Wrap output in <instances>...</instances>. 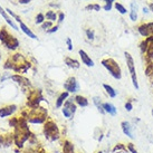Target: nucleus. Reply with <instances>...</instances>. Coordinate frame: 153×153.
I'll use <instances>...</instances> for the list:
<instances>
[{"label": "nucleus", "mask_w": 153, "mask_h": 153, "mask_svg": "<svg viewBox=\"0 0 153 153\" xmlns=\"http://www.w3.org/2000/svg\"><path fill=\"white\" fill-rule=\"evenodd\" d=\"M130 17H131V20H133V22H135L136 19H137V4L136 2H132L131 4Z\"/></svg>", "instance_id": "21"}, {"label": "nucleus", "mask_w": 153, "mask_h": 153, "mask_svg": "<svg viewBox=\"0 0 153 153\" xmlns=\"http://www.w3.org/2000/svg\"><path fill=\"white\" fill-rule=\"evenodd\" d=\"M85 9L86 10H96V11H100V10H101V6H100V4H87V6H86L85 7Z\"/></svg>", "instance_id": "26"}, {"label": "nucleus", "mask_w": 153, "mask_h": 153, "mask_svg": "<svg viewBox=\"0 0 153 153\" xmlns=\"http://www.w3.org/2000/svg\"><path fill=\"white\" fill-rule=\"evenodd\" d=\"M29 128L27 126L25 119H19L17 126H16V132H15V143L18 148H22V145L26 141L29 139Z\"/></svg>", "instance_id": "1"}, {"label": "nucleus", "mask_w": 153, "mask_h": 153, "mask_svg": "<svg viewBox=\"0 0 153 153\" xmlns=\"http://www.w3.org/2000/svg\"><path fill=\"white\" fill-rule=\"evenodd\" d=\"M44 134L49 141H56L59 139L60 133L57 124L53 121H47L44 125Z\"/></svg>", "instance_id": "4"}, {"label": "nucleus", "mask_w": 153, "mask_h": 153, "mask_svg": "<svg viewBox=\"0 0 153 153\" xmlns=\"http://www.w3.org/2000/svg\"><path fill=\"white\" fill-rule=\"evenodd\" d=\"M97 153H103V152H102V151H98V152H97Z\"/></svg>", "instance_id": "43"}, {"label": "nucleus", "mask_w": 153, "mask_h": 153, "mask_svg": "<svg viewBox=\"0 0 153 153\" xmlns=\"http://www.w3.org/2000/svg\"><path fill=\"white\" fill-rule=\"evenodd\" d=\"M75 112H76V105H75V103L73 102L72 98H69V100H67L64 103V105H63V114H64V116L66 119L71 120L73 119Z\"/></svg>", "instance_id": "7"}, {"label": "nucleus", "mask_w": 153, "mask_h": 153, "mask_svg": "<svg viewBox=\"0 0 153 153\" xmlns=\"http://www.w3.org/2000/svg\"><path fill=\"white\" fill-rule=\"evenodd\" d=\"M67 97H68V92H63V93L58 96L57 101H56V107H57V108H59V107L63 106V105H64V103L67 101V100H66Z\"/></svg>", "instance_id": "18"}, {"label": "nucleus", "mask_w": 153, "mask_h": 153, "mask_svg": "<svg viewBox=\"0 0 153 153\" xmlns=\"http://www.w3.org/2000/svg\"><path fill=\"white\" fill-rule=\"evenodd\" d=\"M74 100H75V102H76L77 105H79V106H82V107L88 106V101H87V98L84 97V96H82V95H77Z\"/></svg>", "instance_id": "20"}, {"label": "nucleus", "mask_w": 153, "mask_h": 153, "mask_svg": "<svg viewBox=\"0 0 153 153\" xmlns=\"http://www.w3.org/2000/svg\"><path fill=\"white\" fill-rule=\"evenodd\" d=\"M139 33H140L141 36H143V37L153 36V22L141 25L140 27H139Z\"/></svg>", "instance_id": "10"}, {"label": "nucleus", "mask_w": 153, "mask_h": 153, "mask_svg": "<svg viewBox=\"0 0 153 153\" xmlns=\"http://www.w3.org/2000/svg\"><path fill=\"white\" fill-rule=\"evenodd\" d=\"M0 60H1V53H0Z\"/></svg>", "instance_id": "42"}, {"label": "nucleus", "mask_w": 153, "mask_h": 153, "mask_svg": "<svg viewBox=\"0 0 153 153\" xmlns=\"http://www.w3.org/2000/svg\"><path fill=\"white\" fill-rule=\"evenodd\" d=\"M93 102H94V104L96 105L97 110L100 111V113H101V114H104V113H105V111H104V108H103V104H102V102H101V98H100V97H94Z\"/></svg>", "instance_id": "24"}, {"label": "nucleus", "mask_w": 153, "mask_h": 153, "mask_svg": "<svg viewBox=\"0 0 153 153\" xmlns=\"http://www.w3.org/2000/svg\"><path fill=\"white\" fill-rule=\"evenodd\" d=\"M0 40L4 46L9 49H11V51L17 49L18 46H19V40L16 37H13V35L9 34L6 29V27H2L0 30Z\"/></svg>", "instance_id": "2"}, {"label": "nucleus", "mask_w": 153, "mask_h": 153, "mask_svg": "<svg viewBox=\"0 0 153 153\" xmlns=\"http://www.w3.org/2000/svg\"><path fill=\"white\" fill-rule=\"evenodd\" d=\"M62 153H75V149H74V144L71 141L65 140L63 142V149H62Z\"/></svg>", "instance_id": "14"}, {"label": "nucleus", "mask_w": 153, "mask_h": 153, "mask_svg": "<svg viewBox=\"0 0 153 153\" xmlns=\"http://www.w3.org/2000/svg\"><path fill=\"white\" fill-rule=\"evenodd\" d=\"M40 101H43V96H42V94H40L39 91L38 92H37V91H35V92H33V93L29 95L27 104H28L29 106L33 107V108H35V107L38 106V103L40 102Z\"/></svg>", "instance_id": "9"}, {"label": "nucleus", "mask_w": 153, "mask_h": 153, "mask_svg": "<svg viewBox=\"0 0 153 153\" xmlns=\"http://www.w3.org/2000/svg\"><path fill=\"white\" fill-rule=\"evenodd\" d=\"M31 0H19V4H29Z\"/></svg>", "instance_id": "38"}, {"label": "nucleus", "mask_w": 153, "mask_h": 153, "mask_svg": "<svg viewBox=\"0 0 153 153\" xmlns=\"http://www.w3.org/2000/svg\"><path fill=\"white\" fill-rule=\"evenodd\" d=\"M66 43H67V46H68V51H72V49H73V45H72V40H71V38L66 39Z\"/></svg>", "instance_id": "35"}, {"label": "nucleus", "mask_w": 153, "mask_h": 153, "mask_svg": "<svg viewBox=\"0 0 153 153\" xmlns=\"http://www.w3.org/2000/svg\"><path fill=\"white\" fill-rule=\"evenodd\" d=\"M151 113H152V116H153V108H152V111H151Z\"/></svg>", "instance_id": "41"}, {"label": "nucleus", "mask_w": 153, "mask_h": 153, "mask_svg": "<svg viewBox=\"0 0 153 153\" xmlns=\"http://www.w3.org/2000/svg\"><path fill=\"white\" fill-rule=\"evenodd\" d=\"M19 26H20V29H22V31L28 36V37H30V38H33V39H37V36H36V35H35L34 33H33V31H31V30H30L22 22H19Z\"/></svg>", "instance_id": "19"}, {"label": "nucleus", "mask_w": 153, "mask_h": 153, "mask_svg": "<svg viewBox=\"0 0 153 153\" xmlns=\"http://www.w3.org/2000/svg\"><path fill=\"white\" fill-rule=\"evenodd\" d=\"M65 64L71 68H78L79 67V65H81L76 59H73V58H71V57H66V58H65Z\"/></svg>", "instance_id": "22"}, {"label": "nucleus", "mask_w": 153, "mask_h": 153, "mask_svg": "<svg viewBox=\"0 0 153 153\" xmlns=\"http://www.w3.org/2000/svg\"><path fill=\"white\" fill-rule=\"evenodd\" d=\"M86 35H87V38H88L89 40H93L94 39V30L87 29L86 30Z\"/></svg>", "instance_id": "32"}, {"label": "nucleus", "mask_w": 153, "mask_h": 153, "mask_svg": "<svg viewBox=\"0 0 153 153\" xmlns=\"http://www.w3.org/2000/svg\"><path fill=\"white\" fill-rule=\"evenodd\" d=\"M47 116V111L44 110L43 107H35V108H31L30 113L28 114L27 119L30 123H43L45 122Z\"/></svg>", "instance_id": "5"}, {"label": "nucleus", "mask_w": 153, "mask_h": 153, "mask_svg": "<svg viewBox=\"0 0 153 153\" xmlns=\"http://www.w3.org/2000/svg\"><path fill=\"white\" fill-rule=\"evenodd\" d=\"M119 152V151H126V146H124L122 143H117V144L114 146V149H113V152Z\"/></svg>", "instance_id": "27"}, {"label": "nucleus", "mask_w": 153, "mask_h": 153, "mask_svg": "<svg viewBox=\"0 0 153 153\" xmlns=\"http://www.w3.org/2000/svg\"><path fill=\"white\" fill-rule=\"evenodd\" d=\"M64 18H65V16H64V13H59V16H58V22H63V20H64Z\"/></svg>", "instance_id": "37"}, {"label": "nucleus", "mask_w": 153, "mask_h": 153, "mask_svg": "<svg viewBox=\"0 0 153 153\" xmlns=\"http://www.w3.org/2000/svg\"><path fill=\"white\" fill-rule=\"evenodd\" d=\"M103 87H104V89L106 91V93L108 94L110 97H112V98L116 97V91H115L112 86L108 85V84H103Z\"/></svg>", "instance_id": "23"}, {"label": "nucleus", "mask_w": 153, "mask_h": 153, "mask_svg": "<svg viewBox=\"0 0 153 153\" xmlns=\"http://www.w3.org/2000/svg\"><path fill=\"white\" fill-rule=\"evenodd\" d=\"M143 13H149V9H148V8H143Z\"/></svg>", "instance_id": "39"}, {"label": "nucleus", "mask_w": 153, "mask_h": 153, "mask_svg": "<svg viewBox=\"0 0 153 153\" xmlns=\"http://www.w3.org/2000/svg\"><path fill=\"white\" fill-rule=\"evenodd\" d=\"M11 79H13L15 82H17L19 85H22V86H29L30 83L29 81L25 78V77H22V75H13L11 76Z\"/></svg>", "instance_id": "16"}, {"label": "nucleus", "mask_w": 153, "mask_h": 153, "mask_svg": "<svg viewBox=\"0 0 153 153\" xmlns=\"http://www.w3.org/2000/svg\"><path fill=\"white\" fill-rule=\"evenodd\" d=\"M124 106H125V110L128 111V112H131V111L133 110V105H132V103L130 102V101L125 103V105H124Z\"/></svg>", "instance_id": "33"}, {"label": "nucleus", "mask_w": 153, "mask_h": 153, "mask_svg": "<svg viewBox=\"0 0 153 153\" xmlns=\"http://www.w3.org/2000/svg\"><path fill=\"white\" fill-rule=\"evenodd\" d=\"M42 153H44V152H42Z\"/></svg>", "instance_id": "44"}, {"label": "nucleus", "mask_w": 153, "mask_h": 153, "mask_svg": "<svg viewBox=\"0 0 153 153\" xmlns=\"http://www.w3.org/2000/svg\"><path fill=\"white\" fill-rule=\"evenodd\" d=\"M58 26H55V27H51V29H49V30H47V33H49V34H53V33H56L57 30H58Z\"/></svg>", "instance_id": "36"}, {"label": "nucleus", "mask_w": 153, "mask_h": 153, "mask_svg": "<svg viewBox=\"0 0 153 153\" xmlns=\"http://www.w3.org/2000/svg\"><path fill=\"white\" fill-rule=\"evenodd\" d=\"M44 19H45V16H44L43 13H38V15L36 16L35 22H36V24H42V22H44Z\"/></svg>", "instance_id": "30"}, {"label": "nucleus", "mask_w": 153, "mask_h": 153, "mask_svg": "<svg viewBox=\"0 0 153 153\" xmlns=\"http://www.w3.org/2000/svg\"><path fill=\"white\" fill-rule=\"evenodd\" d=\"M105 2H106V4L104 6V10H106V11H110L111 8H112V2L114 1V0H104Z\"/></svg>", "instance_id": "31"}, {"label": "nucleus", "mask_w": 153, "mask_h": 153, "mask_svg": "<svg viewBox=\"0 0 153 153\" xmlns=\"http://www.w3.org/2000/svg\"><path fill=\"white\" fill-rule=\"evenodd\" d=\"M121 128H122V131L125 135L130 137V139H134V135H133V128H132V125L130 122L128 121H123L122 123H121Z\"/></svg>", "instance_id": "11"}, {"label": "nucleus", "mask_w": 153, "mask_h": 153, "mask_svg": "<svg viewBox=\"0 0 153 153\" xmlns=\"http://www.w3.org/2000/svg\"><path fill=\"white\" fill-rule=\"evenodd\" d=\"M126 149L128 150V152H131V153H139V152H137V150L135 149V146H134V144H133V143H128V145H126Z\"/></svg>", "instance_id": "28"}, {"label": "nucleus", "mask_w": 153, "mask_h": 153, "mask_svg": "<svg viewBox=\"0 0 153 153\" xmlns=\"http://www.w3.org/2000/svg\"><path fill=\"white\" fill-rule=\"evenodd\" d=\"M115 8L117 9V10H119L121 13H126V9L124 8V7L121 4H119V2H116V4H115Z\"/></svg>", "instance_id": "29"}, {"label": "nucleus", "mask_w": 153, "mask_h": 153, "mask_svg": "<svg viewBox=\"0 0 153 153\" xmlns=\"http://www.w3.org/2000/svg\"><path fill=\"white\" fill-rule=\"evenodd\" d=\"M78 54H79V56H81L83 64H85L86 66H88V67H93V66H94V62L91 59V57H89V56L86 54V51H82V49H81V51H78Z\"/></svg>", "instance_id": "13"}, {"label": "nucleus", "mask_w": 153, "mask_h": 153, "mask_svg": "<svg viewBox=\"0 0 153 153\" xmlns=\"http://www.w3.org/2000/svg\"><path fill=\"white\" fill-rule=\"evenodd\" d=\"M0 15H1V16H2V17L4 18V19H6V22H8L9 25L11 26V27H13V29L15 30H18V27L16 25H15V22H13V20H11V18L9 17L8 16V13H6V11H4V9L2 8V7H1V6H0Z\"/></svg>", "instance_id": "17"}, {"label": "nucleus", "mask_w": 153, "mask_h": 153, "mask_svg": "<svg viewBox=\"0 0 153 153\" xmlns=\"http://www.w3.org/2000/svg\"><path fill=\"white\" fill-rule=\"evenodd\" d=\"M17 106L16 105H8V106H4L0 108V117H6L11 115L13 112H16Z\"/></svg>", "instance_id": "12"}, {"label": "nucleus", "mask_w": 153, "mask_h": 153, "mask_svg": "<svg viewBox=\"0 0 153 153\" xmlns=\"http://www.w3.org/2000/svg\"><path fill=\"white\" fill-rule=\"evenodd\" d=\"M102 65L106 68L108 73H110L112 76L114 77L115 79H121L122 78V71L120 65L112 58H105L102 60Z\"/></svg>", "instance_id": "3"}, {"label": "nucleus", "mask_w": 153, "mask_h": 153, "mask_svg": "<svg viewBox=\"0 0 153 153\" xmlns=\"http://www.w3.org/2000/svg\"><path fill=\"white\" fill-rule=\"evenodd\" d=\"M103 108L105 111V113L112 115V116H115L116 113H117L116 112V107L113 104H111V103H103Z\"/></svg>", "instance_id": "15"}, {"label": "nucleus", "mask_w": 153, "mask_h": 153, "mask_svg": "<svg viewBox=\"0 0 153 153\" xmlns=\"http://www.w3.org/2000/svg\"><path fill=\"white\" fill-rule=\"evenodd\" d=\"M46 18L49 20V22H55L56 19H57V15L55 13V11L49 10V11H47L46 13Z\"/></svg>", "instance_id": "25"}, {"label": "nucleus", "mask_w": 153, "mask_h": 153, "mask_svg": "<svg viewBox=\"0 0 153 153\" xmlns=\"http://www.w3.org/2000/svg\"><path fill=\"white\" fill-rule=\"evenodd\" d=\"M124 55H125V59H126V65H128L130 74H131L133 86H134L136 89H139V83H137V77H136L135 66H134V60H133V57H132L131 54L128 53V51H125V54H124Z\"/></svg>", "instance_id": "6"}, {"label": "nucleus", "mask_w": 153, "mask_h": 153, "mask_svg": "<svg viewBox=\"0 0 153 153\" xmlns=\"http://www.w3.org/2000/svg\"><path fill=\"white\" fill-rule=\"evenodd\" d=\"M150 9L152 10V13H153V2H151V4H150Z\"/></svg>", "instance_id": "40"}, {"label": "nucleus", "mask_w": 153, "mask_h": 153, "mask_svg": "<svg viewBox=\"0 0 153 153\" xmlns=\"http://www.w3.org/2000/svg\"><path fill=\"white\" fill-rule=\"evenodd\" d=\"M64 88L67 91L68 93H75L79 89V85L77 83L75 77H69L67 81L64 83Z\"/></svg>", "instance_id": "8"}, {"label": "nucleus", "mask_w": 153, "mask_h": 153, "mask_svg": "<svg viewBox=\"0 0 153 153\" xmlns=\"http://www.w3.org/2000/svg\"><path fill=\"white\" fill-rule=\"evenodd\" d=\"M51 22H44L43 25H42V28L43 29H47V28H49V27H51Z\"/></svg>", "instance_id": "34"}]
</instances>
